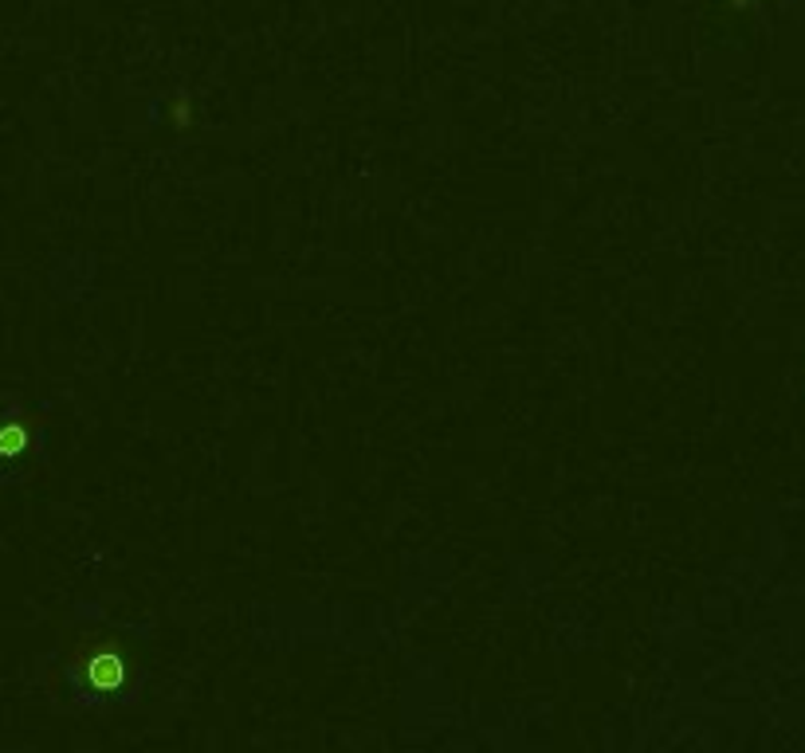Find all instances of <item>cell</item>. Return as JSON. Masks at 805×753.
<instances>
[{"mask_svg": "<svg viewBox=\"0 0 805 753\" xmlns=\"http://www.w3.org/2000/svg\"><path fill=\"white\" fill-rule=\"evenodd\" d=\"M75 679L91 695H122L134 683V659L127 656V647H118L115 640H87L75 652Z\"/></svg>", "mask_w": 805, "mask_h": 753, "instance_id": "6da1fadb", "label": "cell"}, {"mask_svg": "<svg viewBox=\"0 0 805 753\" xmlns=\"http://www.w3.org/2000/svg\"><path fill=\"white\" fill-rule=\"evenodd\" d=\"M32 444V428L24 421H4L0 424V460H16Z\"/></svg>", "mask_w": 805, "mask_h": 753, "instance_id": "7a4b0ae2", "label": "cell"}]
</instances>
